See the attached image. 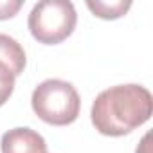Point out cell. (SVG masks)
<instances>
[{"mask_svg":"<svg viewBox=\"0 0 153 153\" xmlns=\"http://www.w3.org/2000/svg\"><path fill=\"white\" fill-rule=\"evenodd\" d=\"M151 114V92L142 85L130 83L103 90L92 103L90 119L101 135L123 137L148 123Z\"/></svg>","mask_w":153,"mask_h":153,"instance_id":"cell-1","label":"cell"},{"mask_svg":"<svg viewBox=\"0 0 153 153\" xmlns=\"http://www.w3.org/2000/svg\"><path fill=\"white\" fill-rule=\"evenodd\" d=\"M31 106L43 123L67 126L78 119L81 99L72 83L63 79H45L33 90Z\"/></svg>","mask_w":153,"mask_h":153,"instance_id":"cell-2","label":"cell"},{"mask_svg":"<svg viewBox=\"0 0 153 153\" xmlns=\"http://www.w3.org/2000/svg\"><path fill=\"white\" fill-rule=\"evenodd\" d=\"M78 24V13L70 0H40L29 13L27 27L33 38L43 45H58L67 40Z\"/></svg>","mask_w":153,"mask_h":153,"instance_id":"cell-3","label":"cell"},{"mask_svg":"<svg viewBox=\"0 0 153 153\" xmlns=\"http://www.w3.org/2000/svg\"><path fill=\"white\" fill-rule=\"evenodd\" d=\"M0 149L2 153H47V142L38 131L18 126L2 135Z\"/></svg>","mask_w":153,"mask_h":153,"instance_id":"cell-4","label":"cell"},{"mask_svg":"<svg viewBox=\"0 0 153 153\" xmlns=\"http://www.w3.org/2000/svg\"><path fill=\"white\" fill-rule=\"evenodd\" d=\"M0 63L6 65L13 76H20L25 68L27 63V56L24 47L9 34H2L0 33Z\"/></svg>","mask_w":153,"mask_h":153,"instance_id":"cell-5","label":"cell"},{"mask_svg":"<svg viewBox=\"0 0 153 153\" xmlns=\"http://www.w3.org/2000/svg\"><path fill=\"white\" fill-rule=\"evenodd\" d=\"M87 7L97 18L117 20V18L124 16L130 11L131 2L130 0H114V2H105V0H87Z\"/></svg>","mask_w":153,"mask_h":153,"instance_id":"cell-6","label":"cell"},{"mask_svg":"<svg viewBox=\"0 0 153 153\" xmlns=\"http://www.w3.org/2000/svg\"><path fill=\"white\" fill-rule=\"evenodd\" d=\"M15 79L16 78L13 76V72L6 65L0 63V106H4L9 101V97L15 90Z\"/></svg>","mask_w":153,"mask_h":153,"instance_id":"cell-7","label":"cell"},{"mask_svg":"<svg viewBox=\"0 0 153 153\" xmlns=\"http://www.w3.org/2000/svg\"><path fill=\"white\" fill-rule=\"evenodd\" d=\"M24 0H0V20H9L22 9Z\"/></svg>","mask_w":153,"mask_h":153,"instance_id":"cell-8","label":"cell"},{"mask_svg":"<svg viewBox=\"0 0 153 153\" xmlns=\"http://www.w3.org/2000/svg\"><path fill=\"white\" fill-rule=\"evenodd\" d=\"M149 133H146L144 137H142V140H140V144H139V148H137V151L135 153H149Z\"/></svg>","mask_w":153,"mask_h":153,"instance_id":"cell-9","label":"cell"}]
</instances>
